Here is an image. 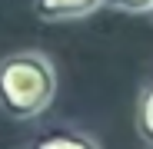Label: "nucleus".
<instances>
[{"instance_id":"nucleus-4","label":"nucleus","mask_w":153,"mask_h":149,"mask_svg":"<svg viewBox=\"0 0 153 149\" xmlns=\"http://www.w3.org/2000/svg\"><path fill=\"white\" fill-rule=\"evenodd\" d=\"M133 123H137V136L153 146V83H146L137 96V113H133Z\"/></svg>"},{"instance_id":"nucleus-5","label":"nucleus","mask_w":153,"mask_h":149,"mask_svg":"<svg viewBox=\"0 0 153 149\" xmlns=\"http://www.w3.org/2000/svg\"><path fill=\"white\" fill-rule=\"evenodd\" d=\"M103 7L120 13H153V0H103Z\"/></svg>"},{"instance_id":"nucleus-3","label":"nucleus","mask_w":153,"mask_h":149,"mask_svg":"<svg viewBox=\"0 0 153 149\" xmlns=\"http://www.w3.org/2000/svg\"><path fill=\"white\" fill-rule=\"evenodd\" d=\"M30 149H100V142L76 129H53V133H43Z\"/></svg>"},{"instance_id":"nucleus-2","label":"nucleus","mask_w":153,"mask_h":149,"mask_svg":"<svg viewBox=\"0 0 153 149\" xmlns=\"http://www.w3.org/2000/svg\"><path fill=\"white\" fill-rule=\"evenodd\" d=\"M103 7V0H33V13L43 23H67L90 17Z\"/></svg>"},{"instance_id":"nucleus-1","label":"nucleus","mask_w":153,"mask_h":149,"mask_svg":"<svg viewBox=\"0 0 153 149\" xmlns=\"http://www.w3.org/2000/svg\"><path fill=\"white\" fill-rule=\"evenodd\" d=\"M57 96V70L40 50H17L0 60V113L10 119H37Z\"/></svg>"}]
</instances>
